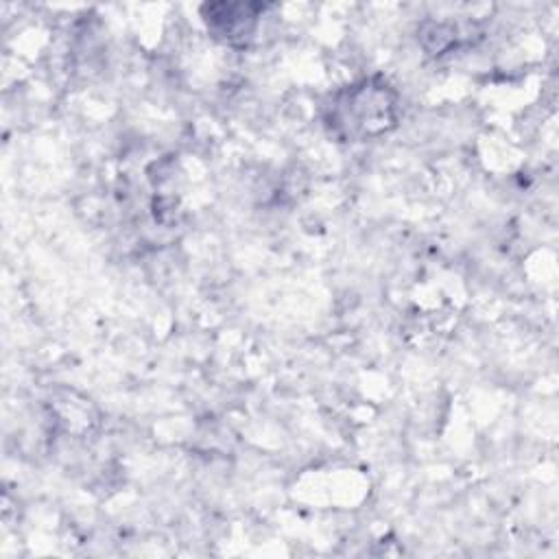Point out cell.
I'll use <instances>...</instances> for the list:
<instances>
[{
  "label": "cell",
  "instance_id": "obj_1",
  "mask_svg": "<svg viewBox=\"0 0 559 559\" xmlns=\"http://www.w3.org/2000/svg\"><path fill=\"white\" fill-rule=\"evenodd\" d=\"M330 122L343 138L380 135L395 122V98L389 85L362 81L341 92L330 107Z\"/></svg>",
  "mask_w": 559,
  "mask_h": 559
},
{
  "label": "cell",
  "instance_id": "obj_2",
  "mask_svg": "<svg viewBox=\"0 0 559 559\" xmlns=\"http://www.w3.org/2000/svg\"><path fill=\"white\" fill-rule=\"evenodd\" d=\"M264 11L262 4L242 2H221L205 7V22L214 37L227 44H247L258 26V17Z\"/></svg>",
  "mask_w": 559,
  "mask_h": 559
}]
</instances>
